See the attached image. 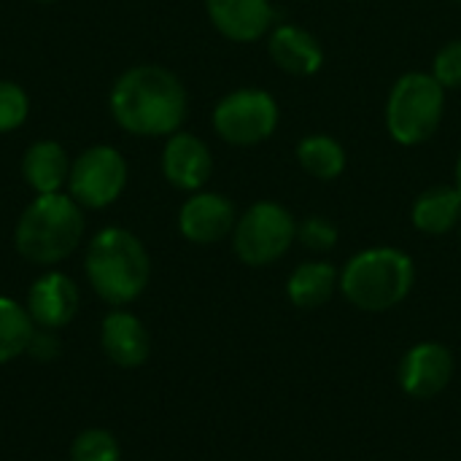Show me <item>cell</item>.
<instances>
[{"instance_id": "7402d4cb", "label": "cell", "mask_w": 461, "mask_h": 461, "mask_svg": "<svg viewBox=\"0 0 461 461\" xmlns=\"http://www.w3.org/2000/svg\"><path fill=\"white\" fill-rule=\"evenodd\" d=\"M30 116V97L16 81L0 78V135L19 130Z\"/></svg>"}, {"instance_id": "5bb4252c", "label": "cell", "mask_w": 461, "mask_h": 461, "mask_svg": "<svg viewBox=\"0 0 461 461\" xmlns=\"http://www.w3.org/2000/svg\"><path fill=\"white\" fill-rule=\"evenodd\" d=\"M267 54L278 70L289 76H313L324 65V49L313 32L300 24H273L267 32Z\"/></svg>"}, {"instance_id": "d4e9b609", "label": "cell", "mask_w": 461, "mask_h": 461, "mask_svg": "<svg viewBox=\"0 0 461 461\" xmlns=\"http://www.w3.org/2000/svg\"><path fill=\"white\" fill-rule=\"evenodd\" d=\"M57 351H59L57 338H54L49 330H35V335H32V340H30V346H27V354H32L35 359L49 362V359L57 357Z\"/></svg>"}, {"instance_id": "9c48e42d", "label": "cell", "mask_w": 461, "mask_h": 461, "mask_svg": "<svg viewBox=\"0 0 461 461\" xmlns=\"http://www.w3.org/2000/svg\"><path fill=\"white\" fill-rule=\"evenodd\" d=\"M456 370L454 354L435 340L416 343L405 351L397 367V381L402 392L413 400H432L451 384Z\"/></svg>"}, {"instance_id": "277c9868", "label": "cell", "mask_w": 461, "mask_h": 461, "mask_svg": "<svg viewBox=\"0 0 461 461\" xmlns=\"http://www.w3.org/2000/svg\"><path fill=\"white\" fill-rule=\"evenodd\" d=\"M416 284L413 259L394 246H375L354 254L340 270V294L365 313L397 308Z\"/></svg>"}, {"instance_id": "8fae6325", "label": "cell", "mask_w": 461, "mask_h": 461, "mask_svg": "<svg viewBox=\"0 0 461 461\" xmlns=\"http://www.w3.org/2000/svg\"><path fill=\"white\" fill-rule=\"evenodd\" d=\"M238 211L219 192H192L178 211V232L197 246H213L232 235Z\"/></svg>"}, {"instance_id": "484cf974", "label": "cell", "mask_w": 461, "mask_h": 461, "mask_svg": "<svg viewBox=\"0 0 461 461\" xmlns=\"http://www.w3.org/2000/svg\"><path fill=\"white\" fill-rule=\"evenodd\" d=\"M454 186L461 192V154L456 157V170H454Z\"/></svg>"}, {"instance_id": "9a60e30c", "label": "cell", "mask_w": 461, "mask_h": 461, "mask_svg": "<svg viewBox=\"0 0 461 461\" xmlns=\"http://www.w3.org/2000/svg\"><path fill=\"white\" fill-rule=\"evenodd\" d=\"M100 346L119 367H140L151 354V338L143 321L122 308H113L100 324Z\"/></svg>"}, {"instance_id": "2e32d148", "label": "cell", "mask_w": 461, "mask_h": 461, "mask_svg": "<svg viewBox=\"0 0 461 461\" xmlns=\"http://www.w3.org/2000/svg\"><path fill=\"white\" fill-rule=\"evenodd\" d=\"M70 162L68 151L62 143L57 140H35L27 146V151L22 154V178L24 184L35 192V194H54L62 192V186H68V176H70Z\"/></svg>"}, {"instance_id": "3957f363", "label": "cell", "mask_w": 461, "mask_h": 461, "mask_svg": "<svg viewBox=\"0 0 461 461\" xmlns=\"http://www.w3.org/2000/svg\"><path fill=\"white\" fill-rule=\"evenodd\" d=\"M84 230V208L70 194H35L14 227V246L30 265L51 267L81 246Z\"/></svg>"}, {"instance_id": "ac0fdd59", "label": "cell", "mask_w": 461, "mask_h": 461, "mask_svg": "<svg viewBox=\"0 0 461 461\" xmlns=\"http://www.w3.org/2000/svg\"><path fill=\"white\" fill-rule=\"evenodd\" d=\"M338 289H340L338 267L330 262H321V259H311V262L297 265L286 281V297L300 311L321 308L324 303L332 300V294Z\"/></svg>"}, {"instance_id": "52a82bcc", "label": "cell", "mask_w": 461, "mask_h": 461, "mask_svg": "<svg viewBox=\"0 0 461 461\" xmlns=\"http://www.w3.org/2000/svg\"><path fill=\"white\" fill-rule=\"evenodd\" d=\"M278 103L259 86H240L227 92L213 113L211 124L216 135L230 146H257L267 140L278 127Z\"/></svg>"}, {"instance_id": "8992f818", "label": "cell", "mask_w": 461, "mask_h": 461, "mask_svg": "<svg viewBox=\"0 0 461 461\" xmlns=\"http://www.w3.org/2000/svg\"><path fill=\"white\" fill-rule=\"evenodd\" d=\"M297 240L294 216L273 200H259L246 208L232 230V249L249 267H265L278 262Z\"/></svg>"}, {"instance_id": "e0dca14e", "label": "cell", "mask_w": 461, "mask_h": 461, "mask_svg": "<svg viewBox=\"0 0 461 461\" xmlns=\"http://www.w3.org/2000/svg\"><path fill=\"white\" fill-rule=\"evenodd\" d=\"M411 221L424 235H448L461 224V192L454 184H440L421 192L411 208Z\"/></svg>"}, {"instance_id": "ba28073f", "label": "cell", "mask_w": 461, "mask_h": 461, "mask_svg": "<svg viewBox=\"0 0 461 461\" xmlns=\"http://www.w3.org/2000/svg\"><path fill=\"white\" fill-rule=\"evenodd\" d=\"M127 159L119 149L97 143L84 149L70 162L68 194L86 211H100L113 205L127 186Z\"/></svg>"}, {"instance_id": "7c38bea8", "label": "cell", "mask_w": 461, "mask_h": 461, "mask_svg": "<svg viewBox=\"0 0 461 461\" xmlns=\"http://www.w3.org/2000/svg\"><path fill=\"white\" fill-rule=\"evenodd\" d=\"M78 305H81V294L76 281L59 270H49L32 281L24 308L38 330L54 332L76 319Z\"/></svg>"}, {"instance_id": "6da1fadb", "label": "cell", "mask_w": 461, "mask_h": 461, "mask_svg": "<svg viewBox=\"0 0 461 461\" xmlns=\"http://www.w3.org/2000/svg\"><path fill=\"white\" fill-rule=\"evenodd\" d=\"M108 108L124 132L135 138H167L184 127L189 95L173 70L162 65H135L113 81Z\"/></svg>"}, {"instance_id": "44dd1931", "label": "cell", "mask_w": 461, "mask_h": 461, "mask_svg": "<svg viewBox=\"0 0 461 461\" xmlns=\"http://www.w3.org/2000/svg\"><path fill=\"white\" fill-rule=\"evenodd\" d=\"M70 461H122V446L108 429H84L70 446Z\"/></svg>"}, {"instance_id": "5b68a950", "label": "cell", "mask_w": 461, "mask_h": 461, "mask_svg": "<svg viewBox=\"0 0 461 461\" xmlns=\"http://www.w3.org/2000/svg\"><path fill=\"white\" fill-rule=\"evenodd\" d=\"M446 111V89L432 73L411 70L400 76L386 100V130L400 146H419L429 140Z\"/></svg>"}, {"instance_id": "4fadbf2b", "label": "cell", "mask_w": 461, "mask_h": 461, "mask_svg": "<svg viewBox=\"0 0 461 461\" xmlns=\"http://www.w3.org/2000/svg\"><path fill=\"white\" fill-rule=\"evenodd\" d=\"M211 24L235 43H254L273 30L270 0H205Z\"/></svg>"}, {"instance_id": "f1b7e54d", "label": "cell", "mask_w": 461, "mask_h": 461, "mask_svg": "<svg viewBox=\"0 0 461 461\" xmlns=\"http://www.w3.org/2000/svg\"><path fill=\"white\" fill-rule=\"evenodd\" d=\"M456 3H459V5H461V0H456Z\"/></svg>"}, {"instance_id": "cb8c5ba5", "label": "cell", "mask_w": 461, "mask_h": 461, "mask_svg": "<svg viewBox=\"0 0 461 461\" xmlns=\"http://www.w3.org/2000/svg\"><path fill=\"white\" fill-rule=\"evenodd\" d=\"M435 81L448 92V89H461V38L448 41L432 59Z\"/></svg>"}, {"instance_id": "d6986e66", "label": "cell", "mask_w": 461, "mask_h": 461, "mask_svg": "<svg viewBox=\"0 0 461 461\" xmlns=\"http://www.w3.org/2000/svg\"><path fill=\"white\" fill-rule=\"evenodd\" d=\"M297 162L311 178L335 181L343 176L348 159H346V149L340 140L324 132H313L297 143Z\"/></svg>"}, {"instance_id": "30bf717a", "label": "cell", "mask_w": 461, "mask_h": 461, "mask_svg": "<svg viewBox=\"0 0 461 461\" xmlns=\"http://www.w3.org/2000/svg\"><path fill=\"white\" fill-rule=\"evenodd\" d=\"M165 181L178 192H200L213 173V154L203 138L194 132L178 130L165 138L162 159H159Z\"/></svg>"}, {"instance_id": "603a6c76", "label": "cell", "mask_w": 461, "mask_h": 461, "mask_svg": "<svg viewBox=\"0 0 461 461\" xmlns=\"http://www.w3.org/2000/svg\"><path fill=\"white\" fill-rule=\"evenodd\" d=\"M297 243L313 254H327L338 246V227L324 216H308L297 224Z\"/></svg>"}, {"instance_id": "7a4b0ae2", "label": "cell", "mask_w": 461, "mask_h": 461, "mask_svg": "<svg viewBox=\"0 0 461 461\" xmlns=\"http://www.w3.org/2000/svg\"><path fill=\"white\" fill-rule=\"evenodd\" d=\"M84 273L103 303L122 308L146 292L151 259L135 232L124 227H105L86 243Z\"/></svg>"}, {"instance_id": "4316f807", "label": "cell", "mask_w": 461, "mask_h": 461, "mask_svg": "<svg viewBox=\"0 0 461 461\" xmlns=\"http://www.w3.org/2000/svg\"><path fill=\"white\" fill-rule=\"evenodd\" d=\"M35 3H54V0H35Z\"/></svg>"}, {"instance_id": "83f0119b", "label": "cell", "mask_w": 461, "mask_h": 461, "mask_svg": "<svg viewBox=\"0 0 461 461\" xmlns=\"http://www.w3.org/2000/svg\"><path fill=\"white\" fill-rule=\"evenodd\" d=\"M459 246H461V224H459Z\"/></svg>"}, {"instance_id": "ffe728a7", "label": "cell", "mask_w": 461, "mask_h": 461, "mask_svg": "<svg viewBox=\"0 0 461 461\" xmlns=\"http://www.w3.org/2000/svg\"><path fill=\"white\" fill-rule=\"evenodd\" d=\"M35 324L24 305L14 297L0 294V365L14 362L16 357L27 354V346L35 335Z\"/></svg>"}]
</instances>
